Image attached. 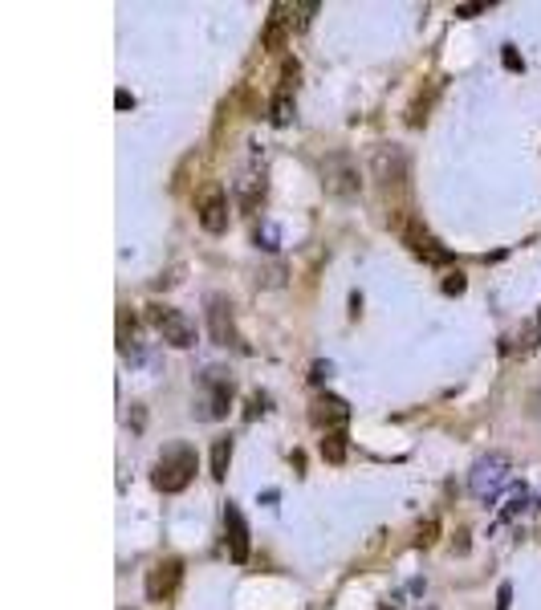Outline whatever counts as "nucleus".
<instances>
[{"instance_id": "11", "label": "nucleus", "mask_w": 541, "mask_h": 610, "mask_svg": "<svg viewBox=\"0 0 541 610\" xmlns=\"http://www.w3.org/2000/svg\"><path fill=\"white\" fill-rule=\"evenodd\" d=\"M346 419H350L346 399H338V395H322V399L314 403V423L326 427V432H342V423H346Z\"/></svg>"}, {"instance_id": "12", "label": "nucleus", "mask_w": 541, "mask_h": 610, "mask_svg": "<svg viewBox=\"0 0 541 610\" xmlns=\"http://www.w3.org/2000/svg\"><path fill=\"white\" fill-rule=\"evenodd\" d=\"M228 464H232V440H216L212 444V476L224 480L228 476Z\"/></svg>"}, {"instance_id": "3", "label": "nucleus", "mask_w": 541, "mask_h": 610, "mask_svg": "<svg viewBox=\"0 0 541 610\" xmlns=\"http://www.w3.org/2000/svg\"><path fill=\"white\" fill-rule=\"evenodd\" d=\"M322 188H326L330 196H338V200L358 196V188H363V179H358V167H354L350 155L338 151V155L322 159Z\"/></svg>"}, {"instance_id": "17", "label": "nucleus", "mask_w": 541, "mask_h": 610, "mask_svg": "<svg viewBox=\"0 0 541 610\" xmlns=\"http://www.w3.org/2000/svg\"><path fill=\"white\" fill-rule=\"evenodd\" d=\"M436 541V521H428L424 529H419V537H415V545H432Z\"/></svg>"}, {"instance_id": "4", "label": "nucleus", "mask_w": 541, "mask_h": 610, "mask_svg": "<svg viewBox=\"0 0 541 610\" xmlns=\"http://www.w3.org/2000/svg\"><path fill=\"white\" fill-rule=\"evenodd\" d=\"M228 403H232V379L212 366L200 379V419H224Z\"/></svg>"}, {"instance_id": "18", "label": "nucleus", "mask_w": 541, "mask_h": 610, "mask_svg": "<svg viewBox=\"0 0 541 610\" xmlns=\"http://www.w3.org/2000/svg\"><path fill=\"white\" fill-rule=\"evenodd\" d=\"M444 293H464V273H448V281H444Z\"/></svg>"}, {"instance_id": "15", "label": "nucleus", "mask_w": 541, "mask_h": 610, "mask_svg": "<svg viewBox=\"0 0 541 610\" xmlns=\"http://www.w3.org/2000/svg\"><path fill=\"white\" fill-rule=\"evenodd\" d=\"M289 118H293V94H289V90H281V94L273 98V122H277V127H285Z\"/></svg>"}, {"instance_id": "9", "label": "nucleus", "mask_w": 541, "mask_h": 610, "mask_svg": "<svg viewBox=\"0 0 541 610\" xmlns=\"http://www.w3.org/2000/svg\"><path fill=\"white\" fill-rule=\"evenodd\" d=\"M224 537H228V554L236 566H245L249 562V525L245 517H240V509L228 501L224 505Z\"/></svg>"}, {"instance_id": "7", "label": "nucleus", "mask_w": 541, "mask_h": 610, "mask_svg": "<svg viewBox=\"0 0 541 610\" xmlns=\"http://www.w3.org/2000/svg\"><path fill=\"white\" fill-rule=\"evenodd\" d=\"M179 578H184V562L179 558H163L147 570V598L151 602H167L179 590Z\"/></svg>"}, {"instance_id": "19", "label": "nucleus", "mask_w": 541, "mask_h": 610, "mask_svg": "<svg viewBox=\"0 0 541 610\" xmlns=\"http://www.w3.org/2000/svg\"><path fill=\"white\" fill-rule=\"evenodd\" d=\"M509 602H513V586L505 582V586L497 590V610H509Z\"/></svg>"}, {"instance_id": "20", "label": "nucleus", "mask_w": 541, "mask_h": 610, "mask_svg": "<svg viewBox=\"0 0 541 610\" xmlns=\"http://www.w3.org/2000/svg\"><path fill=\"white\" fill-rule=\"evenodd\" d=\"M505 66H509V70H521V57L513 53V45H505Z\"/></svg>"}, {"instance_id": "1", "label": "nucleus", "mask_w": 541, "mask_h": 610, "mask_svg": "<svg viewBox=\"0 0 541 610\" xmlns=\"http://www.w3.org/2000/svg\"><path fill=\"white\" fill-rule=\"evenodd\" d=\"M196 476V452L188 444H171L163 448L159 464H155V488L159 493H184Z\"/></svg>"}, {"instance_id": "16", "label": "nucleus", "mask_w": 541, "mask_h": 610, "mask_svg": "<svg viewBox=\"0 0 541 610\" xmlns=\"http://www.w3.org/2000/svg\"><path fill=\"white\" fill-rule=\"evenodd\" d=\"M265 411H269V399H265V395H253V399H249V419L265 415Z\"/></svg>"}, {"instance_id": "5", "label": "nucleus", "mask_w": 541, "mask_h": 610, "mask_svg": "<svg viewBox=\"0 0 541 610\" xmlns=\"http://www.w3.org/2000/svg\"><path fill=\"white\" fill-rule=\"evenodd\" d=\"M505 480H509V460H505V456H489V460H480V464L472 468L468 488H472L476 501H493V497L501 493Z\"/></svg>"}, {"instance_id": "2", "label": "nucleus", "mask_w": 541, "mask_h": 610, "mask_svg": "<svg viewBox=\"0 0 541 610\" xmlns=\"http://www.w3.org/2000/svg\"><path fill=\"white\" fill-rule=\"evenodd\" d=\"M147 318L163 334V342L175 346V350H188L196 342V326L188 322L184 310H175V305H147Z\"/></svg>"}, {"instance_id": "14", "label": "nucleus", "mask_w": 541, "mask_h": 610, "mask_svg": "<svg viewBox=\"0 0 541 610\" xmlns=\"http://www.w3.org/2000/svg\"><path fill=\"white\" fill-rule=\"evenodd\" d=\"M322 456H326L330 464H342V460H346V436H342V432H326V440H322Z\"/></svg>"}, {"instance_id": "13", "label": "nucleus", "mask_w": 541, "mask_h": 610, "mask_svg": "<svg viewBox=\"0 0 541 610\" xmlns=\"http://www.w3.org/2000/svg\"><path fill=\"white\" fill-rule=\"evenodd\" d=\"M285 9L277 5L273 9V17H269V29H265V49H281L285 45V17H281Z\"/></svg>"}, {"instance_id": "21", "label": "nucleus", "mask_w": 541, "mask_h": 610, "mask_svg": "<svg viewBox=\"0 0 541 610\" xmlns=\"http://www.w3.org/2000/svg\"><path fill=\"white\" fill-rule=\"evenodd\" d=\"M326 375H330V366H326V362H318V366H314V375H310V379H314V383H322V379H326Z\"/></svg>"}, {"instance_id": "8", "label": "nucleus", "mask_w": 541, "mask_h": 610, "mask_svg": "<svg viewBox=\"0 0 541 610\" xmlns=\"http://www.w3.org/2000/svg\"><path fill=\"white\" fill-rule=\"evenodd\" d=\"M208 330H212V342H220V346H240L236 326H232V305H228V297H220V293L208 297Z\"/></svg>"}, {"instance_id": "6", "label": "nucleus", "mask_w": 541, "mask_h": 610, "mask_svg": "<svg viewBox=\"0 0 541 610\" xmlns=\"http://www.w3.org/2000/svg\"><path fill=\"white\" fill-rule=\"evenodd\" d=\"M403 244H407V249H411L419 261H428V265H448V261H452V253H448L444 244H440L424 224H419V220H407V224H403Z\"/></svg>"}, {"instance_id": "10", "label": "nucleus", "mask_w": 541, "mask_h": 610, "mask_svg": "<svg viewBox=\"0 0 541 610\" xmlns=\"http://www.w3.org/2000/svg\"><path fill=\"white\" fill-rule=\"evenodd\" d=\"M196 212H200V224H204V232L220 236V232L228 228V196H224V188H208V192L200 196Z\"/></svg>"}]
</instances>
